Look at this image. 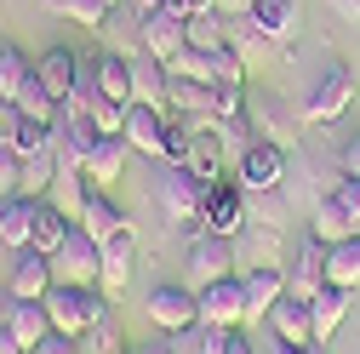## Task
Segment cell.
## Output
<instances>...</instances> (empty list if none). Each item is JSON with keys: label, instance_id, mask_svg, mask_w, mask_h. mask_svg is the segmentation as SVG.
<instances>
[{"label": "cell", "instance_id": "obj_3", "mask_svg": "<svg viewBox=\"0 0 360 354\" xmlns=\"http://www.w3.org/2000/svg\"><path fill=\"white\" fill-rule=\"evenodd\" d=\"M98 275H103V246L75 223L69 240L52 251V280L58 286H98Z\"/></svg>", "mask_w": 360, "mask_h": 354}, {"label": "cell", "instance_id": "obj_50", "mask_svg": "<svg viewBox=\"0 0 360 354\" xmlns=\"http://www.w3.org/2000/svg\"><path fill=\"white\" fill-rule=\"evenodd\" d=\"M229 354H257V348H252V337H246V332H240V326H235V332H229Z\"/></svg>", "mask_w": 360, "mask_h": 354}, {"label": "cell", "instance_id": "obj_28", "mask_svg": "<svg viewBox=\"0 0 360 354\" xmlns=\"http://www.w3.org/2000/svg\"><path fill=\"white\" fill-rule=\"evenodd\" d=\"M46 200H52L63 217H75V223H80L86 200H92V183H86V171H75V166H58V183L46 189Z\"/></svg>", "mask_w": 360, "mask_h": 354}, {"label": "cell", "instance_id": "obj_39", "mask_svg": "<svg viewBox=\"0 0 360 354\" xmlns=\"http://www.w3.org/2000/svg\"><path fill=\"white\" fill-rule=\"evenodd\" d=\"M212 86H246V58L235 46H212Z\"/></svg>", "mask_w": 360, "mask_h": 354}, {"label": "cell", "instance_id": "obj_30", "mask_svg": "<svg viewBox=\"0 0 360 354\" xmlns=\"http://www.w3.org/2000/svg\"><path fill=\"white\" fill-rule=\"evenodd\" d=\"M309 235H314V240H326V246H338V240L354 235V223H349V211L338 206V195L314 200V211H309Z\"/></svg>", "mask_w": 360, "mask_h": 354}, {"label": "cell", "instance_id": "obj_47", "mask_svg": "<svg viewBox=\"0 0 360 354\" xmlns=\"http://www.w3.org/2000/svg\"><path fill=\"white\" fill-rule=\"evenodd\" d=\"M338 171H343V177H360V131L338 149Z\"/></svg>", "mask_w": 360, "mask_h": 354}, {"label": "cell", "instance_id": "obj_52", "mask_svg": "<svg viewBox=\"0 0 360 354\" xmlns=\"http://www.w3.org/2000/svg\"><path fill=\"white\" fill-rule=\"evenodd\" d=\"M212 6H217V12H252L257 0H212Z\"/></svg>", "mask_w": 360, "mask_h": 354}, {"label": "cell", "instance_id": "obj_25", "mask_svg": "<svg viewBox=\"0 0 360 354\" xmlns=\"http://www.w3.org/2000/svg\"><path fill=\"white\" fill-rule=\"evenodd\" d=\"M269 332H275V343H314L309 303L303 297H281L275 308H269Z\"/></svg>", "mask_w": 360, "mask_h": 354}, {"label": "cell", "instance_id": "obj_51", "mask_svg": "<svg viewBox=\"0 0 360 354\" xmlns=\"http://www.w3.org/2000/svg\"><path fill=\"white\" fill-rule=\"evenodd\" d=\"M0 354H29V348H23V343H18V337H12L6 326H0Z\"/></svg>", "mask_w": 360, "mask_h": 354}, {"label": "cell", "instance_id": "obj_36", "mask_svg": "<svg viewBox=\"0 0 360 354\" xmlns=\"http://www.w3.org/2000/svg\"><path fill=\"white\" fill-rule=\"evenodd\" d=\"M12 109H18V114H29V120H58V109H63V103H58L46 86L34 80V69H29V80L18 86V98H12Z\"/></svg>", "mask_w": 360, "mask_h": 354}, {"label": "cell", "instance_id": "obj_34", "mask_svg": "<svg viewBox=\"0 0 360 354\" xmlns=\"http://www.w3.org/2000/svg\"><path fill=\"white\" fill-rule=\"evenodd\" d=\"M98 86H103V98L131 103V58H120V52H98Z\"/></svg>", "mask_w": 360, "mask_h": 354}, {"label": "cell", "instance_id": "obj_29", "mask_svg": "<svg viewBox=\"0 0 360 354\" xmlns=\"http://www.w3.org/2000/svg\"><path fill=\"white\" fill-rule=\"evenodd\" d=\"M326 286H343V291H360V235L326 246Z\"/></svg>", "mask_w": 360, "mask_h": 354}, {"label": "cell", "instance_id": "obj_41", "mask_svg": "<svg viewBox=\"0 0 360 354\" xmlns=\"http://www.w3.org/2000/svg\"><path fill=\"white\" fill-rule=\"evenodd\" d=\"M223 12H200V18H189V46L195 52H212V46H223Z\"/></svg>", "mask_w": 360, "mask_h": 354}, {"label": "cell", "instance_id": "obj_46", "mask_svg": "<svg viewBox=\"0 0 360 354\" xmlns=\"http://www.w3.org/2000/svg\"><path fill=\"white\" fill-rule=\"evenodd\" d=\"M160 6H166L172 18H184V23H189V18H200V12H217L212 0H160Z\"/></svg>", "mask_w": 360, "mask_h": 354}, {"label": "cell", "instance_id": "obj_37", "mask_svg": "<svg viewBox=\"0 0 360 354\" xmlns=\"http://www.w3.org/2000/svg\"><path fill=\"white\" fill-rule=\"evenodd\" d=\"M29 69H34V63L23 58V46H18V40H6V34H0V98H6V103L18 98V86L29 80Z\"/></svg>", "mask_w": 360, "mask_h": 354}, {"label": "cell", "instance_id": "obj_49", "mask_svg": "<svg viewBox=\"0 0 360 354\" xmlns=\"http://www.w3.org/2000/svg\"><path fill=\"white\" fill-rule=\"evenodd\" d=\"M326 6H332L338 18H349V23H360V0H326Z\"/></svg>", "mask_w": 360, "mask_h": 354}, {"label": "cell", "instance_id": "obj_53", "mask_svg": "<svg viewBox=\"0 0 360 354\" xmlns=\"http://www.w3.org/2000/svg\"><path fill=\"white\" fill-rule=\"evenodd\" d=\"M131 354H172V348H166V337H160V343H138Z\"/></svg>", "mask_w": 360, "mask_h": 354}, {"label": "cell", "instance_id": "obj_43", "mask_svg": "<svg viewBox=\"0 0 360 354\" xmlns=\"http://www.w3.org/2000/svg\"><path fill=\"white\" fill-rule=\"evenodd\" d=\"M126 109H131V103H115V98H98V103H92V126L103 131V138H120V126H126Z\"/></svg>", "mask_w": 360, "mask_h": 354}, {"label": "cell", "instance_id": "obj_18", "mask_svg": "<svg viewBox=\"0 0 360 354\" xmlns=\"http://www.w3.org/2000/svg\"><path fill=\"white\" fill-rule=\"evenodd\" d=\"M6 332H12L23 348H34L40 337H52L46 303H40V297H12V291H6Z\"/></svg>", "mask_w": 360, "mask_h": 354}, {"label": "cell", "instance_id": "obj_9", "mask_svg": "<svg viewBox=\"0 0 360 354\" xmlns=\"http://www.w3.org/2000/svg\"><path fill=\"white\" fill-rule=\"evenodd\" d=\"M98 138H103V131L92 126V114H80V109H58V120H52V149H58V166H75V171H80Z\"/></svg>", "mask_w": 360, "mask_h": 354}, {"label": "cell", "instance_id": "obj_33", "mask_svg": "<svg viewBox=\"0 0 360 354\" xmlns=\"http://www.w3.org/2000/svg\"><path fill=\"white\" fill-rule=\"evenodd\" d=\"M58 183V149H40V155H23V183L18 195L29 200H46V189Z\"/></svg>", "mask_w": 360, "mask_h": 354}, {"label": "cell", "instance_id": "obj_55", "mask_svg": "<svg viewBox=\"0 0 360 354\" xmlns=\"http://www.w3.org/2000/svg\"><path fill=\"white\" fill-rule=\"evenodd\" d=\"M131 6H138V12H155V6H160V0H131Z\"/></svg>", "mask_w": 360, "mask_h": 354}, {"label": "cell", "instance_id": "obj_5", "mask_svg": "<svg viewBox=\"0 0 360 354\" xmlns=\"http://www.w3.org/2000/svg\"><path fill=\"white\" fill-rule=\"evenodd\" d=\"M235 183H240L246 195H269V189H281V183H286V149H281V143H269V138H257V143L235 160Z\"/></svg>", "mask_w": 360, "mask_h": 354}, {"label": "cell", "instance_id": "obj_6", "mask_svg": "<svg viewBox=\"0 0 360 354\" xmlns=\"http://www.w3.org/2000/svg\"><path fill=\"white\" fill-rule=\"evenodd\" d=\"M229 275H240L235 240H229V235L200 229V235L189 240V280H195V286H212V280H229Z\"/></svg>", "mask_w": 360, "mask_h": 354}, {"label": "cell", "instance_id": "obj_16", "mask_svg": "<svg viewBox=\"0 0 360 354\" xmlns=\"http://www.w3.org/2000/svg\"><path fill=\"white\" fill-rule=\"evenodd\" d=\"M189 131H195V138H189V171L200 177V183H217L223 160H229V155H223V138H217V120H189Z\"/></svg>", "mask_w": 360, "mask_h": 354}, {"label": "cell", "instance_id": "obj_15", "mask_svg": "<svg viewBox=\"0 0 360 354\" xmlns=\"http://www.w3.org/2000/svg\"><path fill=\"white\" fill-rule=\"evenodd\" d=\"M58 280H52V257L46 251H34V246H23V251H12V275H6V291L12 297H46Z\"/></svg>", "mask_w": 360, "mask_h": 354}, {"label": "cell", "instance_id": "obj_19", "mask_svg": "<svg viewBox=\"0 0 360 354\" xmlns=\"http://www.w3.org/2000/svg\"><path fill=\"white\" fill-rule=\"evenodd\" d=\"M126 160H131V143H126V138H98L80 171H86V183H92V189H109V183H120Z\"/></svg>", "mask_w": 360, "mask_h": 354}, {"label": "cell", "instance_id": "obj_7", "mask_svg": "<svg viewBox=\"0 0 360 354\" xmlns=\"http://www.w3.org/2000/svg\"><path fill=\"white\" fill-rule=\"evenodd\" d=\"M195 308H200V326H223V332L246 326V291H240V275L212 280V286H195Z\"/></svg>", "mask_w": 360, "mask_h": 354}, {"label": "cell", "instance_id": "obj_11", "mask_svg": "<svg viewBox=\"0 0 360 354\" xmlns=\"http://www.w3.org/2000/svg\"><path fill=\"white\" fill-rule=\"evenodd\" d=\"M354 92H360V86H354V74H349V69H326V74H321V86H314V92L303 98V120H314V126L338 120V114L354 103Z\"/></svg>", "mask_w": 360, "mask_h": 354}, {"label": "cell", "instance_id": "obj_13", "mask_svg": "<svg viewBox=\"0 0 360 354\" xmlns=\"http://www.w3.org/2000/svg\"><path fill=\"white\" fill-rule=\"evenodd\" d=\"M240 291H246V326L269 320V308L286 297V269H281V263H257V269L240 275Z\"/></svg>", "mask_w": 360, "mask_h": 354}, {"label": "cell", "instance_id": "obj_23", "mask_svg": "<svg viewBox=\"0 0 360 354\" xmlns=\"http://www.w3.org/2000/svg\"><path fill=\"white\" fill-rule=\"evenodd\" d=\"M349 303H354V291H343V286H321L309 297V320H314V343H326L343 320H349Z\"/></svg>", "mask_w": 360, "mask_h": 354}, {"label": "cell", "instance_id": "obj_31", "mask_svg": "<svg viewBox=\"0 0 360 354\" xmlns=\"http://www.w3.org/2000/svg\"><path fill=\"white\" fill-rule=\"evenodd\" d=\"M223 18H229V23H223V46H235V52L252 63V58L269 46V34L257 29V18H252V12H223Z\"/></svg>", "mask_w": 360, "mask_h": 354}, {"label": "cell", "instance_id": "obj_56", "mask_svg": "<svg viewBox=\"0 0 360 354\" xmlns=\"http://www.w3.org/2000/svg\"><path fill=\"white\" fill-rule=\"evenodd\" d=\"M0 326H6V291H0Z\"/></svg>", "mask_w": 360, "mask_h": 354}, {"label": "cell", "instance_id": "obj_26", "mask_svg": "<svg viewBox=\"0 0 360 354\" xmlns=\"http://www.w3.org/2000/svg\"><path fill=\"white\" fill-rule=\"evenodd\" d=\"M166 86H172V74H166L160 58H149V52L131 58V103H160L166 109Z\"/></svg>", "mask_w": 360, "mask_h": 354}, {"label": "cell", "instance_id": "obj_17", "mask_svg": "<svg viewBox=\"0 0 360 354\" xmlns=\"http://www.w3.org/2000/svg\"><path fill=\"white\" fill-rule=\"evenodd\" d=\"M131 257H138V235L131 229H120L115 240H103V275H98V291L115 303L120 291H126V280H131Z\"/></svg>", "mask_w": 360, "mask_h": 354}, {"label": "cell", "instance_id": "obj_14", "mask_svg": "<svg viewBox=\"0 0 360 354\" xmlns=\"http://www.w3.org/2000/svg\"><path fill=\"white\" fill-rule=\"evenodd\" d=\"M143 52H149V58H160V63L184 58V52H189V23H184V18H172L166 6L143 12Z\"/></svg>", "mask_w": 360, "mask_h": 354}, {"label": "cell", "instance_id": "obj_2", "mask_svg": "<svg viewBox=\"0 0 360 354\" xmlns=\"http://www.w3.org/2000/svg\"><path fill=\"white\" fill-rule=\"evenodd\" d=\"M200 200H206V183H200L189 166H166V160H155V206H160L166 217H177L184 229L200 235Z\"/></svg>", "mask_w": 360, "mask_h": 354}, {"label": "cell", "instance_id": "obj_48", "mask_svg": "<svg viewBox=\"0 0 360 354\" xmlns=\"http://www.w3.org/2000/svg\"><path fill=\"white\" fill-rule=\"evenodd\" d=\"M275 354H326V343H275Z\"/></svg>", "mask_w": 360, "mask_h": 354}, {"label": "cell", "instance_id": "obj_45", "mask_svg": "<svg viewBox=\"0 0 360 354\" xmlns=\"http://www.w3.org/2000/svg\"><path fill=\"white\" fill-rule=\"evenodd\" d=\"M29 354H80V337H63V332H52V337H40Z\"/></svg>", "mask_w": 360, "mask_h": 354}, {"label": "cell", "instance_id": "obj_21", "mask_svg": "<svg viewBox=\"0 0 360 354\" xmlns=\"http://www.w3.org/2000/svg\"><path fill=\"white\" fill-rule=\"evenodd\" d=\"M246 120H252V131L257 138H269V143H292V114L281 109V98L275 92H257V98H246Z\"/></svg>", "mask_w": 360, "mask_h": 354}, {"label": "cell", "instance_id": "obj_42", "mask_svg": "<svg viewBox=\"0 0 360 354\" xmlns=\"http://www.w3.org/2000/svg\"><path fill=\"white\" fill-rule=\"evenodd\" d=\"M18 183H23V155L6 143V131H0V200L18 195Z\"/></svg>", "mask_w": 360, "mask_h": 354}, {"label": "cell", "instance_id": "obj_44", "mask_svg": "<svg viewBox=\"0 0 360 354\" xmlns=\"http://www.w3.org/2000/svg\"><path fill=\"white\" fill-rule=\"evenodd\" d=\"M338 206L349 211V223H354V235H360V177H338Z\"/></svg>", "mask_w": 360, "mask_h": 354}, {"label": "cell", "instance_id": "obj_4", "mask_svg": "<svg viewBox=\"0 0 360 354\" xmlns=\"http://www.w3.org/2000/svg\"><path fill=\"white\" fill-rule=\"evenodd\" d=\"M143 315L160 337H177V332H189L200 326V308H195V286H155L143 297Z\"/></svg>", "mask_w": 360, "mask_h": 354}, {"label": "cell", "instance_id": "obj_8", "mask_svg": "<svg viewBox=\"0 0 360 354\" xmlns=\"http://www.w3.org/2000/svg\"><path fill=\"white\" fill-rule=\"evenodd\" d=\"M200 229H212V235H240L246 229V189L240 183H206V200H200Z\"/></svg>", "mask_w": 360, "mask_h": 354}, {"label": "cell", "instance_id": "obj_22", "mask_svg": "<svg viewBox=\"0 0 360 354\" xmlns=\"http://www.w3.org/2000/svg\"><path fill=\"white\" fill-rule=\"evenodd\" d=\"M80 229L103 246V240H115L120 229H131V217L115 206V195H109V189H92V200H86V211H80Z\"/></svg>", "mask_w": 360, "mask_h": 354}, {"label": "cell", "instance_id": "obj_12", "mask_svg": "<svg viewBox=\"0 0 360 354\" xmlns=\"http://www.w3.org/2000/svg\"><path fill=\"white\" fill-rule=\"evenodd\" d=\"M326 286V240H314V235H303V246H297V257L286 263V297H314Z\"/></svg>", "mask_w": 360, "mask_h": 354}, {"label": "cell", "instance_id": "obj_20", "mask_svg": "<svg viewBox=\"0 0 360 354\" xmlns=\"http://www.w3.org/2000/svg\"><path fill=\"white\" fill-rule=\"evenodd\" d=\"M257 29L269 34V46H292L297 29H303V12H297V0H257L252 6Z\"/></svg>", "mask_w": 360, "mask_h": 354}, {"label": "cell", "instance_id": "obj_54", "mask_svg": "<svg viewBox=\"0 0 360 354\" xmlns=\"http://www.w3.org/2000/svg\"><path fill=\"white\" fill-rule=\"evenodd\" d=\"M12 114H18V109H12L6 98H0V131H6V126H12Z\"/></svg>", "mask_w": 360, "mask_h": 354}, {"label": "cell", "instance_id": "obj_35", "mask_svg": "<svg viewBox=\"0 0 360 354\" xmlns=\"http://www.w3.org/2000/svg\"><path fill=\"white\" fill-rule=\"evenodd\" d=\"M6 143H12L18 155H40V149H52V120L12 114V126H6Z\"/></svg>", "mask_w": 360, "mask_h": 354}, {"label": "cell", "instance_id": "obj_27", "mask_svg": "<svg viewBox=\"0 0 360 354\" xmlns=\"http://www.w3.org/2000/svg\"><path fill=\"white\" fill-rule=\"evenodd\" d=\"M75 69H80V52H69V46H52L46 58L34 63V80H40V86H46V92L63 103V98H69V86H75Z\"/></svg>", "mask_w": 360, "mask_h": 354}, {"label": "cell", "instance_id": "obj_24", "mask_svg": "<svg viewBox=\"0 0 360 354\" xmlns=\"http://www.w3.org/2000/svg\"><path fill=\"white\" fill-rule=\"evenodd\" d=\"M34 217H40V200H29V195H6V200H0V240H6L12 251H23L29 235H34Z\"/></svg>", "mask_w": 360, "mask_h": 354}, {"label": "cell", "instance_id": "obj_38", "mask_svg": "<svg viewBox=\"0 0 360 354\" xmlns=\"http://www.w3.org/2000/svg\"><path fill=\"white\" fill-rule=\"evenodd\" d=\"M80 354H131V343L120 337V320L109 315V320H98L92 332L80 337Z\"/></svg>", "mask_w": 360, "mask_h": 354}, {"label": "cell", "instance_id": "obj_40", "mask_svg": "<svg viewBox=\"0 0 360 354\" xmlns=\"http://www.w3.org/2000/svg\"><path fill=\"white\" fill-rule=\"evenodd\" d=\"M52 12H63V18L86 23V29H98V23L115 12V0H52Z\"/></svg>", "mask_w": 360, "mask_h": 354}, {"label": "cell", "instance_id": "obj_1", "mask_svg": "<svg viewBox=\"0 0 360 354\" xmlns=\"http://www.w3.org/2000/svg\"><path fill=\"white\" fill-rule=\"evenodd\" d=\"M40 303L52 315V332H63V337H86L98 320H109V297L98 286H52Z\"/></svg>", "mask_w": 360, "mask_h": 354}, {"label": "cell", "instance_id": "obj_10", "mask_svg": "<svg viewBox=\"0 0 360 354\" xmlns=\"http://www.w3.org/2000/svg\"><path fill=\"white\" fill-rule=\"evenodd\" d=\"M166 126H172V109H160V103H131V109H126V126H120V138L131 143V155L160 160Z\"/></svg>", "mask_w": 360, "mask_h": 354}, {"label": "cell", "instance_id": "obj_32", "mask_svg": "<svg viewBox=\"0 0 360 354\" xmlns=\"http://www.w3.org/2000/svg\"><path fill=\"white\" fill-rule=\"evenodd\" d=\"M69 229H75V217H63V211H58L52 200H40V217H34V235H29V246L52 257V251H58V246L69 240Z\"/></svg>", "mask_w": 360, "mask_h": 354}]
</instances>
